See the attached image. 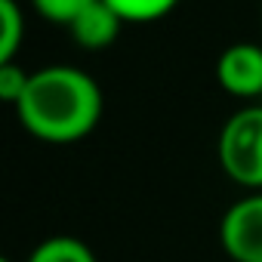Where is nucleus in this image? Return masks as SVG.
Here are the masks:
<instances>
[{
  "label": "nucleus",
  "mask_w": 262,
  "mask_h": 262,
  "mask_svg": "<svg viewBox=\"0 0 262 262\" xmlns=\"http://www.w3.org/2000/svg\"><path fill=\"white\" fill-rule=\"evenodd\" d=\"M13 111L34 139L47 145H74L99 126L105 96L93 74L74 65H47L31 71Z\"/></svg>",
  "instance_id": "1"
},
{
  "label": "nucleus",
  "mask_w": 262,
  "mask_h": 262,
  "mask_svg": "<svg viewBox=\"0 0 262 262\" xmlns=\"http://www.w3.org/2000/svg\"><path fill=\"white\" fill-rule=\"evenodd\" d=\"M216 158L234 185L262 191V102H247L222 123Z\"/></svg>",
  "instance_id": "2"
},
{
  "label": "nucleus",
  "mask_w": 262,
  "mask_h": 262,
  "mask_svg": "<svg viewBox=\"0 0 262 262\" xmlns=\"http://www.w3.org/2000/svg\"><path fill=\"white\" fill-rule=\"evenodd\" d=\"M219 244L234 262H262V191H247L222 213Z\"/></svg>",
  "instance_id": "3"
},
{
  "label": "nucleus",
  "mask_w": 262,
  "mask_h": 262,
  "mask_svg": "<svg viewBox=\"0 0 262 262\" xmlns=\"http://www.w3.org/2000/svg\"><path fill=\"white\" fill-rule=\"evenodd\" d=\"M219 86L244 102H262V43H231L216 59Z\"/></svg>",
  "instance_id": "4"
},
{
  "label": "nucleus",
  "mask_w": 262,
  "mask_h": 262,
  "mask_svg": "<svg viewBox=\"0 0 262 262\" xmlns=\"http://www.w3.org/2000/svg\"><path fill=\"white\" fill-rule=\"evenodd\" d=\"M123 25L126 22L120 19V13L111 4H105V0H93V4L68 25V34L74 37V43L80 50L99 53V50L114 47V40L120 37Z\"/></svg>",
  "instance_id": "5"
},
{
  "label": "nucleus",
  "mask_w": 262,
  "mask_h": 262,
  "mask_svg": "<svg viewBox=\"0 0 262 262\" xmlns=\"http://www.w3.org/2000/svg\"><path fill=\"white\" fill-rule=\"evenodd\" d=\"M25 262H99L96 253L90 250V244H83L74 234H53L43 237Z\"/></svg>",
  "instance_id": "6"
},
{
  "label": "nucleus",
  "mask_w": 262,
  "mask_h": 262,
  "mask_svg": "<svg viewBox=\"0 0 262 262\" xmlns=\"http://www.w3.org/2000/svg\"><path fill=\"white\" fill-rule=\"evenodd\" d=\"M25 40V13L19 0H0V62H16Z\"/></svg>",
  "instance_id": "7"
},
{
  "label": "nucleus",
  "mask_w": 262,
  "mask_h": 262,
  "mask_svg": "<svg viewBox=\"0 0 262 262\" xmlns=\"http://www.w3.org/2000/svg\"><path fill=\"white\" fill-rule=\"evenodd\" d=\"M105 4H111L126 25H145L170 16L179 7V0H105Z\"/></svg>",
  "instance_id": "8"
},
{
  "label": "nucleus",
  "mask_w": 262,
  "mask_h": 262,
  "mask_svg": "<svg viewBox=\"0 0 262 262\" xmlns=\"http://www.w3.org/2000/svg\"><path fill=\"white\" fill-rule=\"evenodd\" d=\"M90 4L93 0H31V7L40 19H47L53 25H62V28H68Z\"/></svg>",
  "instance_id": "9"
},
{
  "label": "nucleus",
  "mask_w": 262,
  "mask_h": 262,
  "mask_svg": "<svg viewBox=\"0 0 262 262\" xmlns=\"http://www.w3.org/2000/svg\"><path fill=\"white\" fill-rule=\"evenodd\" d=\"M28 77H31V71H25L22 65H16V62H0V99H4L10 108L22 99V93L28 86Z\"/></svg>",
  "instance_id": "10"
},
{
  "label": "nucleus",
  "mask_w": 262,
  "mask_h": 262,
  "mask_svg": "<svg viewBox=\"0 0 262 262\" xmlns=\"http://www.w3.org/2000/svg\"><path fill=\"white\" fill-rule=\"evenodd\" d=\"M0 262H13V259H0Z\"/></svg>",
  "instance_id": "11"
},
{
  "label": "nucleus",
  "mask_w": 262,
  "mask_h": 262,
  "mask_svg": "<svg viewBox=\"0 0 262 262\" xmlns=\"http://www.w3.org/2000/svg\"><path fill=\"white\" fill-rule=\"evenodd\" d=\"M259 16H262V10H259Z\"/></svg>",
  "instance_id": "12"
}]
</instances>
